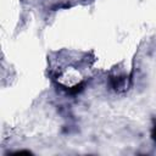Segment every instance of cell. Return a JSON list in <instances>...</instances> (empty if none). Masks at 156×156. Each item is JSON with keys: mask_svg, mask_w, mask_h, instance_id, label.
I'll return each mask as SVG.
<instances>
[{"mask_svg": "<svg viewBox=\"0 0 156 156\" xmlns=\"http://www.w3.org/2000/svg\"><path fill=\"white\" fill-rule=\"evenodd\" d=\"M110 83L115 90H121L122 88L127 87V78L126 77H111Z\"/></svg>", "mask_w": 156, "mask_h": 156, "instance_id": "6da1fadb", "label": "cell"}, {"mask_svg": "<svg viewBox=\"0 0 156 156\" xmlns=\"http://www.w3.org/2000/svg\"><path fill=\"white\" fill-rule=\"evenodd\" d=\"M83 88H84V83H78V84H76V85H73V87H69V88H66V91L68 93V94H71V95H76V94H78V93H80L82 90H83Z\"/></svg>", "mask_w": 156, "mask_h": 156, "instance_id": "7a4b0ae2", "label": "cell"}, {"mask_svg": "<svg viewBox=\"0 0 156 156\" xmlns=\"http://www.w3.org/2000/svg\"><path fill=\"white\" fill-rule=\"evenodd\" d=\"M151 138L152 140L156 143V121H154V127L151 129Z\"/></svg>", "mask_w": 156, "mask_h": 156, "instance_id": "3957f363", "label": "cell"}]
</instances>
